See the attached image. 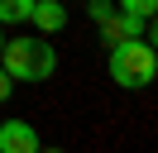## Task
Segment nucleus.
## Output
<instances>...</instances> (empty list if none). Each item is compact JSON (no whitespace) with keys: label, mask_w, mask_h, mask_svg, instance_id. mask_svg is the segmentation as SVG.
Masks as SVG:
<instances>
[{"label":"nucleus","mask_w":158,"mask_h":153,"mask_svg":"<svg viewBox=\"0 0 158 153\" xmlns=\"http://www.w3.org/2000/svg\"><path fill=\"white\" fill-rule=\"evenodd\" d=\"M39 153H62V148H43V143H39Z\"/></svg>","instance_id":"obj_10"},{"label":"nucleus","mask_w":158,"mask_h":153,"mask_svg":"<svg viewBox=\"0 0 158 153\" xmlns=\"http://www.w3.org/2000/svg\"><path fill=\"white\" fill-rule=\"evenodd\" d=\"M34 14V0H0V24H24Z\"/></svg>","instance_id":"obj_6"},{"label":"nucleus","mask_w":158,"mask_h":153,"mask_svg":"<svg viewBox=\"0 0 158 153\" xmlns=\"http://www.w3.org/2000/svg\"><path fill=\"white\" fill-rule=\"evenodd\" d=\"M101 29V43H125V38H148L153 43V19H139V14H129V10H115V14L106 19V24H96Z\"/></svg>","instance_id":"obj_3"},{"label":"nucleus","mask_w":158,"mask_h":153,"mask_svg":"<svg viewBox=\"0 0 158 153\" xmlns=\"http://www.w3.org/2000/svg\"><path fill=\"white\" fill-rule=\"evenodd\" d=\"M120 10H129V14H139V19H153V10H158V0H115Z\"/></svg>","instance_id":"obj_7"},{"label":"nucleus","mask_w":158,"mask_h":153,"mask_svg":"<svg viewBox=\"0 0 158 153\" xmlns=\"http://www.w3.org/2000/svg\"><path fill=\"white\" fill-rule=\"evenodd\" d=\"M0 67L15 76V81H48L58 72V48L39 34H19V38H5L0 48Z\"/></svg>","instance_id":"obj_1"},{"label":"nucleus","mask_w":158,"mask_h":153,"mask_svg":"<svg viewBox=\"0 0 158 153\" xmlns=\"http://www.w3.org/2000/svg\"><path fill=\"white\" fill-rule=\"evenodd\" d=\"M10 91H15V76L0 67V101H10Z\"/></svg>","instance_id":"obj_9"},{"label":"nucleus","mask_w":158,"mask_h":153,"mask_svg":"<svg viewBox=\"0 0 158 153\" xmlns=\"http://www.w3.org/2000/svg\"><path fill=\"white\" fill-rule=\"evenodd\" d=\"M0 48H5V24H0Z\"/></svg>","instance_id":"obj_11"},{"label":"nucleus","mask_w":158,"mask_h":153,"mask_svg":"<svg viewBox=\"0 0 158 153\" xmlns=\"http://www.w3.org/2000/svg\"><path fill=\"white\" fill-rule=\"evenodd\" d=\"M29 19L43 29V34H62V29H67V5H62V0H34Z\"/></svg>","instance_id":"obj_5"},{"label":"nucleus","mask_w":158,"mask_h":153,"mask_svg":"<svg viewBox=\"0 0 158 153\" xmlns=\"http://www.w3.org/2000/svg\"><path fill=\"white\" fill-rule=\"evenodd\" d=\"M106 72H110V81L125 86V91H144V86H153V76H158V53H153V43H148V38L110 43Z\"/></svg>","instance_id":"obj_2"},{"label":"nucleus","mask_w":158,"mask_h":153,"mask_svg":"<svg viewBox=\"0 0 158 153\" xmlns=\"http://www.w3.org/2000/svg\"><path fill=\"white\" fill-rule=\"evenodd\" d=\"M0 153H39V129L29 120H5L0 124Z\"/></svg>","instance_id":"obj_4"},{"label":"nucleus","mask_w":158,"mask_h":153,"mask_svg":"<svg viewBox=\"0 0 158 153\" xmlns=\"http://www.w3.org/2000/svg\"><path fill=\"white\" fill-rule=\"evenodd\" d=\"M115 10H120V5H115V0H86V14H91V19H96V24H106V19H110V14H115Z\"/></svg>","instance_id":"obj_8"}]
</instances>
